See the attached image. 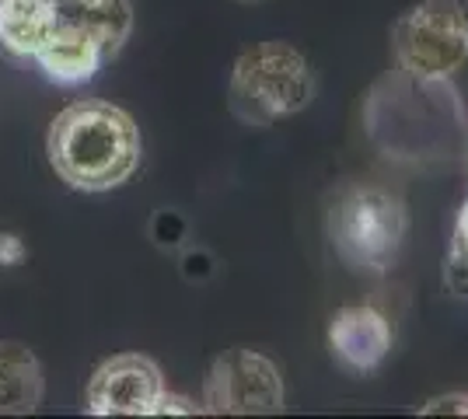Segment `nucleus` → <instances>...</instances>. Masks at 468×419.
<instances>
[{
	"mask_svg": "<svg viewBox=\"0 0 468 419\" xmlns=\"http://www.w3.org/2000/svg\"><path fill=\"white\" fill-rule=\"evenodd\" d=\"M364 130L388 161L433 164L462 151L468 116L451 80L412 78L395 67L367 95Z\"/></svg>",
	"mask_w": 468,
	"mask_h": 419,
	"instance_id": "1",
	"label": "nucleus"
},
{
	"mask_svg": "<svg viewBox=\"0 0 468 419\" xmlns=\"http://www.w3.org/2000/svg\"><path fill=\"white\" fill-rule=\"evenodd\" d=\"M46 151L70 189L109 193L140 168V130L112 101L84 99L53 120Z\"/></svg>",
	"mask_w": 468,
	"mask_h": 419,
	"instance_id": "2",
	"label": "nucleus"
},
{
	"mask_svg": "<svg viewBox=\"0 0 468 419\" xmlns=\"http://www.w3.org/2000/svg\"><path fill=\"white\" fill-rule=\"evenodd\" d=\"M314 99V70L287 42H259L245 49L231 70L228 109L238 122L266 130L297 116Z\"/></svg>",
	"mask_w": 468,
	"mask_h": 419,
	"instance_id": "3",
	"label": "nucleus"
},
{
	"mask_svg": "<svg viewBox=\"0 0 468 419\" xmlns=\"http://www.w3.org/2000/svg\"><path fill=\"white\" fill-rule=\"evenodd\" d=\"M325 227L353 273H388L406 241V210L388 189L356 182L332 196Z\"/></svg>",
	"mask_w": 468,
	"mask_h": 419,
	"instance_id": "4",
	"label": "nucleus"
},
{
	"mask_svg": "<svg viewBox=\"0 0 468 419\" xmlns=\"http://www.w3.org/2000/svg\"><path fill=\"white\" fill-rule=\"evenodd\" d=\"M395 67L412 78L451 80L468 63V15L458 0H423L391 25Z\"/></svg>",
	"mask_w": 468,
	"mask_h": 419,
	"instance_id": "5",
	"label": "nucleus"
},
{
	"mask_svg": "<svg viewBox=\"0 0 468 419\" xmlns=\"http://www.w3.org/2000/svg\"><path fill=\"white\" fill-rule=\"evenodd\" d=\"M283 409V378L276 363L255 350H228L214 360L203 413L217 416H270Z\"/></svg>",
	"mask_w": 468,
	"mask_h": 419,
	"instance_id": "6",
	"label": "nucleus"
},
{
	"mask_svg": "<svg viewBox=\"0 0 468 419\" xmlns=\"http://www.w3.org/2000/svg\"><path fill=\"white\" fill-rule=\"evenodd\" d=\"M165 378L151 357L119 353L105 360L88 381L84 409L91 416H157Z\"/></svg>",
	"mask_w": 468,
	"mask_h": 419,
	"instance_id": "7",
	"label": "nucleus"
},
{
	"mask_svg": "<svg viewBox=\"0 0 468 419\" xmlns=\"http://www.w3.org/2000/svg\"><path fill=\"white\" fill-rule=\"evenodd\" d=\"M332 357L339 360L353 374H367L381 367V360L391 350V325L374 308H343L329 321Z\"/></svg>",
	"mask_w": 468,
	"mask_h": 419,
	"instance_id": "8",
	"label": "nucleus"
},
{
	"mask_svg": "<svg viewBox=\"0 0 468 419\" xmlns=\"http://www.w3.org/2000/svg\"><path fill=\"white\" fill-rule=\"evenodd\" d=\"M32 60L39 63V70L53 84L74 88V84H84V80L95 78L109 57H105V49L91 36H84V32L70 28V25L53 21V32L46 36V42H42L39 53Z\"/></svg>",
	"mask_w": 468,
	"mask_h": 419,
	"instance_id": "9",
	"label": "nucleus"
},
{
	"mask_svg": "<svg viewBox=\"0 0 468 419\" xmlns=\"http://www.w3.org/2000/svg\"><path fill=\"white\" fill-rule=\"evenodd\" d=\"M59 25H70L105 49L112 60L119 49L126 46L133 32V4L130 0H57L53 7Z\"/></svg>",
	"mask_w": 468,
	"mask_h": 419,
	"instance_id": "10",
	"label": "nucleus"
},
{
	"mask_svg": "<svg viewBox=\"0 0 468 419\" xmlns=\"http://www.w3.org/2000/svg\"><path fill=\"white\" fill-rule=\"evenodd\" d=\"M42 402L39 357L21 342H0V416L36 413Z\"/></svg>",
	"mask_w": 468,
	"mask_h": 419,
	"instance_id": "11",
	"label": "nucleus"
},
{
	"mask_svg": "<svg viewBox=\"0 0 468 419\" xmlns=\"http://www.w3.org/2000/svg\"><path fill=\"white\" fill-rule=\"evenodd\" d=\"M53 7L28 0H0V46L18 60H32L53 32Z\"/></svg>",
	"mask_w": 468,
	"mask_h": 419,
	"instance_id": "12",
	"label": "nucleus"
},
{
	"mask_svg": "<svg viewBox=\"0 0 468 419\" xmlns=\"http://www.w3.org/2000/svg\"><path fill=\"white\" fill-rule=\"evenodd\" d=\"M448 287L468 298V203L462 206L458 224H454V241H451L448 256Z\"/></svg>",
	"mask_w": 468,
	"mask_h": 419,
	"instance_id": "13",
	"label": "nucleus"
},
{
	"mask_svg": "<svg viewBox=\"0 0 468 419\" xmlns=\"http://www.w3.org/2000/svg\"><path fill=\"white\" fill-rule=\"evenodd\" d=\"M437 413H462V416H468V395H444V399H433L430 405H423V416H437Z\"/></svg>",
	"mask_w": 468,
	"mask_h": 419,
	"instance_id": "14",
	"label": "nucleus"
},
{
	"mask_svg": "<svg viewBox=\"0 0 468 419\" xmlns=\"http://www.w3.org/2000/svg\"><path fill=\"white\" fill-rule=\"evenodd\" d=\"M168 413H182V416H193V413H203V405H196L189 399H178V395H161V405H157V416H168Z\"/></svg>",
	"mask_w": 468,
	"mask_h": 419,
	"instance_id": "15",
	"label": "nucleus"
},
{
	"mask_svg": "<svg viewBox=\"0 0 468 419\" xmlns=\"http://www.w3.org/2000/svg\"><path fill=\"white\" fill-rule=\"evenodd\" d=\"M25 259V245L18 235H0V266H15Z\"/></svg>",
	"mask_w": 468,
	"mask_h": 419,
	"instance_id": "16",
	"label": "nucleus"
},
{
	"mask_svg": "<svg viewBox=\"0 0 468 419\" xmlns=\"http://www.w3.org/2000/svg\"><path fill=\"white\" fill-rule=\"evenodd\" d=\"M28 4H42V7H57V0H28Z\"/></svg>",
	"mask_w": 468,
	"mask_h": 419,
	"instance_id": "17",
	"label": "nucleus"
},
{
	"mask_svg": "<svg viewBox=\"0 0 468 419\" xmlns=\"http://www.w3.org/2000/svg\"><path fill=\"white\" fill-rule=\"evenodd\" d=\"M238 4H266V0H238Z\"/></svg>",
	"mask_w": 468,
	"mask_h": 419,
	"instance_id": "18",
	"label": "nucleus"
}]
</instances>
